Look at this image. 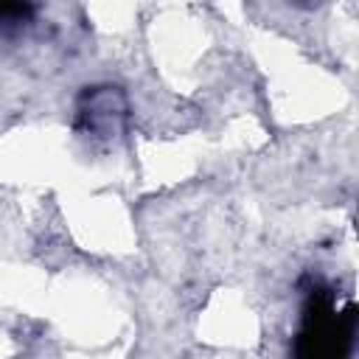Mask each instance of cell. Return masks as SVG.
I'll return each mask as SVG.
<instances>
[{"mask_svg":"<svg viewBox=\"0 0 359 359\" xmlns=\"http://www.w3.org/2000/svg\"><path fill=\"white\" fill-rule=\"evenodd\" d=\"M353 317H356L353 306L337 311L331 292L314 289L309 303H306L303 328L297 337V353L300 356H339V353H345L348 342L353 339Z\"/></svg>","mask_w":359,"mask_h":359,"instance_id":"obj_1","label":"cell"},{"mask_svg":"<svg viewBox=\"0 0 359 359\" xmlns=\"http://www.w3.org/2000/svg\"><path fill=\"white\" fill-rule=\"evenodd\" d=\"M126 107L123 98L115 90H101V93H87V107L81 109V118L87 121V132L93 135H112L118 132V121L123 118Z\"/></svg>","mask_w":359,"mask_h":359,"instance_id":"obj_2","label":"cell"},{"mask_svg":"<svg viewBox=\"0 0 359 359\" xmlns=\"http://www.w3.org/2000/svg\"><path fill=\"white\" fill-rule=\"evenodd\" d=\"M22 14H25V0H0V20H11Z\"/></svg>","mask_w":359,"mask_h":359,"instance_id":"obj_3","label":"cell"}]
</instances>
